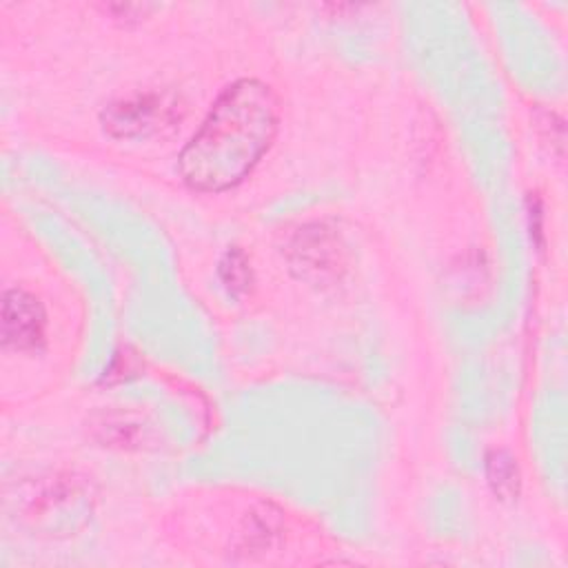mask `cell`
I'll return each mask as SVG.
<instances>
[{"label": "cell", "mask_w": 568, "mask_h": 568, "mask_svg": "<svg viewBox=\"0 0 568 568\" xmlns=\"http://www.w3.org/2000/svg\"><path fill=\"white\" fill-rule=\"evenodd\" d=\"M277 120L280 102L268 84L253 78L233 82L180 153L184 182L209 193L237 184L273 142Z\"/></svg>", "instance_id": "6da1fadb"}, {"label": "cell", "mask_w": 568, "mask_h": 568, "mask_svg": "<svg viewBox=\"0 0 568 568\" xmlns=\"http://www.w3.org/2000/svg\"><path fill=\"white\" fill-rule=\"evenodd\" d=\"M44 333V313L29 293L9 291L2 300V339L13 348H33Z\"/></svg>", "instance_id": "7a4b0ae2"}]
</instances>
